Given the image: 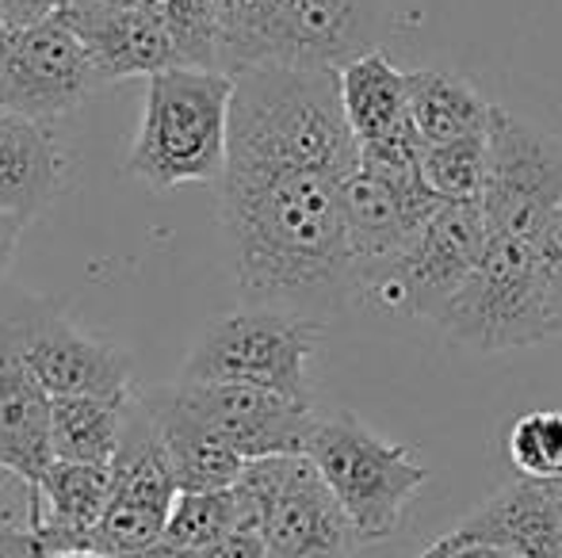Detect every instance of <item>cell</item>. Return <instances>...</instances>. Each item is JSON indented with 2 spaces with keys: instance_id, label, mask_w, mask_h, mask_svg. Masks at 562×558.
<instances>
[{
  "instance_id": "obj_1",
  "label": "cell",
  "mask_w": 562,
  "mask_h": 558,
  "mask_svg": "<svg viewBox=\"0 0 562 558\" xmlns=\"http://www.w3.org/2000/svg\"><path fill=\"white\" fill-rule=\"evenodd\" d=\"M345 180L303 161L226 157L218 210L245 303L326 321L360 298Z\"/></svg>"
},
{
  "instance_id": "obj_2",
  "label": "cell",
  "mask_w": 562,
  "mask_h": 558,
  "mask_svg": "<svg viewBox=\"0 0 562 558\" xmlns=\"http://www.w3.org/2000/svg\"><path fill=\"white\" fill-rule=\"evenodd\" d=\"M218 69H340L379 50L386 0H215Z\"/></svg>"
},
{
  "instance_id": "obj_3",
  "label": "cell",
  "mask_w": 562,
  "mask_h": 558,
  "mask_svg": "<svg viewBox=\"0 0 562 558\" xmlns=\"http://www.w3.org/2000/svg\"><path fill=\"white\" fill-rule=\"evenodd\" d=\"M229 107L234 77L223 69L172 66L149 77L126 172L154 192L218 184L229 153Z\"/></svg>"
},
{
  "instance_id": "obj_4",
  "label": "cell",
  "mask_w": 562,
  "mask_h": 558,
  "mask_svg": "<svg viewBox=\"0 0 562 558\" xmlns=\"http://www.w3.org/2000/svg\"><path fill=\"white\" fill-rule=\"evenodd\" d=\"M306 455L348 513L360 544L391 539L409 501L429 482V470L414 459L406 444L383 440L348 410L318 418Z\"/></svg>"
},
{
  "instance_id": "obj_5",
  "label": "cell",
  "mask_w": 562,
  "mask_h": 558,
  "mask_svg": "<svg viewBox=\"0 0 562 558\" xmlns=\"http://www.w3.org/2000/svg\"><path fill=\"white\" fill-rule=\"evenodd\" d=\"M234 493L245 528L265 539L268 558H352L363 547L311 455L249 463Z\"/></svg>"
},
{
  "instance_id": "obj_6",
  "label": "cell",
  "mask_w": 562,
  "mask_h": 558,
  "mask_svg": "<svg viewBox=\"0 0 562 558\" xmlns=\"http://www.w3.org/2000/svg\"><path fill=\"white\" fill-rule=\"evenodd\" d=\"M326 321L272 306H245L211 321L184 360L188 383H234L311 402L306 367L322 344Z\"/></svg>"
},
{
  "instance_id": "obj_7",
  "label": "cell",
  "mask_w": 562,
  "mask_h": 558,
  "mask_svg": "<svg viewBox=\"0 0 562 558\" xmlns=\"http://www.w3.org/2000/svg\"><path fill=\"white\" fill-rule=\"evenodd\" d=\"M437 329L479 352L528 349L555 337L543 303L536 241L490 238L482 264L437 321Z\"/></svg>"
},
{
  "instance_id": "obj_8",
  "label": "cell",
  "mask_w": 562,
  "mask_h": 558,
  "mask_svg": "<svg viewBox=\"0 0 562 558\" xmlns=\"http://www.w3.org/2000/svg\"><path fill=\"white\" fill-rule=\"evenodd\" d=\"M562 207V141L520 115L494 107L490 180L482 192L490 238L536 241Z\"/></svg>"
},
{
  "instance_id": "obj_9",
  "label": "cell",
  "mask_w": 562,
  "mask_h": 558,
  "mask_svg": "<svg viewBox=\"0 0 562 558\" xmlns=\"http://www.w3.org/2000/svg\"><path fill=\"white\" fill-rule=\"evenodd\" d=\"M486 241L490 230L482 200L445 203L394 261V269L371 287L368 298L394 314H409L437 326L482 264Z\"/></svg>"
},
{
  "instance_id": "obj_10",
  "label": "cell",
  "mask_w": 562,
  "mask_h": 558,
  "mask_svg": "<svg viewBox=\"0 0 562 558\" xmlns=\"http://www.w3.org/2000/svg\"><path fill=\"white\" fill-rule=\"evenodd\" d=\"M100 84L104 81L66 15L35 27L0 23V107L50 123L77 112Z\"/></svg>"
},
{
  "instance_id": "obj_11",
  "label": "cell",
  "mask_w": 562,
  "mask_h": 558,
  "mask_svg": "<svg viewBox=\"0 0 562 558\" xmlns=\"http://www.w3.org/2000/svg\"><path fill=\"white\" fill-rule=\"evenodd\" d=\"M23 364L35 372L50 398H131L134 372L126 352L77 329L61 310L27 303L0 314Z\"/></svg>"
},
{
  "instance_id": "obj_12",
  "label": "cell",
  "mask_w": 562,
  "mask_h": 558,
  "mask_svg": "<svg viewBox=\"0 0 562 558\" xmlns=\"http://www.w3.org/2000/svg\"><path fill=\"white\" fill-rule=\"evenodd\" d=\"M440 207L445 200L425 184L422 172L394 176L360 164L345 180V226L360 298L371 295V287L394 269V261Z\"/></svg>"
},
{
  "instance_id": "obj_13",
  "label": "cell",
  "mask_w": 562,
  "mask_h": 558,
  "mask_svg": "<svg viewBox=\"0 0 562 558\" xmlns=\"http://www.w3.org/2000/svg\"><path fill=\"white\" fill-rule=\"evenodd\" d=\"M184 410L226 440L245 463L272 459V455H306L314 436V406L234 383H172Z\"/></svg>"
},
{
  "instance_id": "obj_14",
  "label": "cell",
  "mask_w": 562,
  "mask_h": 558,
  "mask_svg": "<svg viewBox=\"0 0 562 558\" xmlns=\"http://www.w3.org/2000/svg\"><path fill=\"white\" fill-rule=\"evenodd\" d=\"M54 467V398L23 364L20 349L0 321V475L15 478L38 501L46 470ZM35 521V513H31Z\"/></svg>"
},
{
  "instance_id": "obj_15",
  "label": "cell",
  "mask_w": 562,
  "mask_h": 558,
  "mask_svg": "<svg viewBox=\"0 0 562 558\" xmlns=\"http://www.w3.org/2000/svg\"><path fill=\"white\" fill-rule=\"evenodd\" d=\"M456 547L482 544L517 558H562V493L555 482L517 478L448 532Z\"/></svg>"
},
{
  "instance_id": "obj_16",
  "label": "cell",
  "mask_w": 562,
  "mask_h": 558,
  "mask_svg": "<svg viewBox=\"0 0 562 558\" xmlns=\"http://www.w3.org/2000/svg\"><path fill=\"white\" fill-rule=\"evenodd\" d=\"M66 23L89 50L100 81H131L157 77L177 66L172 43L142 8H100L89 0H69Z\"/></svg>"
},
{
  "instance_id": "obj_17",
  "label": "cell",
  "mask_w": 562,
  "mask_h": 558,
  "mask_svg": "<svg viewBox=\"0 0 562 558\" xmlns=\"http://www.w3.org/2000/svg\"><path fill=\"white\" fill-rule=\"evenodd\" d=\"M66 161L50 123L0 107V215L31 223L61 192Z\"/></svg>"
},
{
  "instance_id": "obj_18",
  "label": "cell",
  "mask_w": 562,
  "mask_h": 558,
  "mask_svg": "<svg viewBox=\"0 0 562 558\" xmlns=\"http://www.w3.org/2000/svg\"><path fill=\"white\" fill-rule=\"evenodd\" d=\"M108 505H112V467L54 459V467L38 486L31 536L38 539L43 555L92 547L97 524L104 521Z\"/></svg>"
},
{
  "instance_id": "obj_19",
  "label": "cell",
  "mask_w": 562,
  "mask_h": 558,
  "mask_svg": "<svg viewBox=\"0 0 562 558\" xmlns=\"http://www.w3.org/2000/svg\"><path fill=\"white\" fill-rule=\"evenodd\" d=\"M138 395L165 440V452H169L172 470H177L180 493L234 490L237 478L245 475L249 463H245L226 440H218L207 424H200L184 410V402L177 398L172 383L169 387L138 390Z\"/></svg>"
},
{
  "instance_id": "obj_20",
  "label": "cell",
  "mask_w": 562,
  "mask_h": 558,
  "mask_svg": "<svg viewBox=\"0 0 562 558\" xmlns=\"http://www.w3.org/2000/svg\"><path fill=\"white\" fill-rule=\"evenodd\" d=\"M340 77V104L345 119L360 146L394 138L409 130V96H406V73L391 61V54L379 46L348 66L337 69Z\"/></svg>"
},
{
  "instance_id": "obj_21",
  "label": "cell",
  "mask_w": 562,
  "mask_h": 558,
  "mask_svg": "<svg viewBox=\"0 0 562 558\" xmlns=\"http://www.w3.org/2000/svg\"><path fill=\"white\" fill-rule=\"evenodd\" d=\"M409 123L422 146H445V141L486 135L494 107L471 81L448 73V69H414L406 73Z\"/></svg>"
},
{
  "instance_id": "obj_22",
  "label": "cell",
  "mask_w": 562,
  "mask_h": 558,
  "mask_svg": "<svg viewBox=\"0 0 562 558\" xmlns=\"http://www.w3.org/2000/svg\"><path fill=\"white\" fill-rule=\"evenodd\" d=\"M131 398H54V459L112 467Z\"/></svg>"
},
{
  "instance_id": "obj_23",
  "label": "cell",
  "mask_w": 562,
  "mask_h": 558,
  "mask_svg": "<svg viewBox=\"0 0 562 558\" xmlns=\"http://www.w3.org/2000/svg\"><path fill=\"white\" fill-rule=\"evenodd\" d=\"M142 12L169 35L177 66L218 69L215 0H142Z\"/></svg>"
},
{
  "instance_id": "obj_24",
  "label": "cell",
  "mask_w": 562,
  "mask_h": 558,
  "mask_svg": "<svg viewBox=\"0 0 562 558\" xmlns=\"http://www.w3.org/2000/svg\"><path fill=\"white\" fill-rule=\"evenodd\" d=\"M241 528H245V516L234 490L180 493L169 513V524H165V544H172L184 555H195Z\"/></svg>"
},
{
  "instance_id": "obj_25",
  "label": "cell",
  "mask_w": 562,
  "mask_h": 558,
  "mask_svg": "<svg viewBox=\"0 0 562 558\" xmlns=\"http://www.w3.org/2000/svg\"><path fill=\"white\" fill-rule=\"evenodd\" d=\"M422 176L445 203L482 200L490 180V130L474 138L429 146L422 153Z\"/></svg>"
},
{
  "instance_id": "obj_26",
  "label": "cell",
  "mask_w": 562,
  "mask_h": 558,
  "mask_svg": "<svg viewBox=\"0 0 562 558\" xmlns=\"http://www.w3.org/2000/svg\"><path fill=\"white\" fill-rule=\"evenodd\" d=\"M509 459L520 478H562V410L525 413L509 432Z\"/></svg>"
},
{
  "instance_id": "obj_27",
  "label": "cell",
  "mask_w": 562,
  "mask_h": 558,
  "mask_svg": "<svg viewBox=\"0 0 562 558\" xmlns=\"http://www.w3.org/2000/svg\"><path fill=\"white\" fill-rule=\"evenodd\" d=\"M536 264H540L543 303H548L551 333H562V207L536 238Z\"/></svg>"
},
{
  "instance_id": "obj_28",
  "label": "cell",
  "mask_w": 562,
  "mask_h": 558,
  "mask_svg": "<svg viewBox=\"0 0 562 558\" xmlns=\"http://www.w3.org/2000/svg\"><path fill=\"white\" fill-rule=\"evenodd\" d=\"M69 8V0H0V23L8 27H35L43 20H54Z\"/></svg>"
},
{
  "instance_id": "obj_29",
  "label": "cell",
  "mask_w": 562,
  "mask_h": 558,
  "mask_svg": "<svg viewBox=\"0 0 562 558\" xmlns=\"http://www.w3.org/2000/svg\"><path fill=\"white\" fill-rule=\"evenodd\" d=\"M31 493L15 478L0 475V528H27L31 532Z\"/></svg>"
},
{
  "instance_id": "obj_30",
  "label": "cell",
  "mask_w": 562,
  "mask_h": 558,
  "mask_svg": "<svg viewBox=\"0 0 562 558\" xmlns=\"http://www.w3.org/2000/svg\"><path fill=\"white\" fill-rule=\"evenodd\" d=\"M192 558H268V551H265V539H260L257 532L241 528V532H234V536L195 551Z\"/></svg>"
},
{
  "instance_id": "obj_31",
  "label": "cell",
  "mask_w": 562,
  "mask_h": 558,
  "mask_svg": "<svg viewBox=\"0 0 562 558\" xmlns=\"http://www.w3.org/2000/svg\"><path fill=\"white\" fill-rule=\"evenodd\" d=\"M417 558H517L509 551H497V547H482V544H467V547H456L448 536H440L429 551H422Z\"/></svg>"
},
{
  "instance_id": "obj_32",
  "label": "cell",
  "mask_w": 562,
  "mask_h": 558,
  "mask_svg": "<svg viewBox=\"0 0 562 558\" xmlns=\"http://www.w3.org/2000/svg\"><path fill=\"white\" fill-rule=\"evenodd\" d=\"M0 558H46L27 528H0Z\"/></svg>"
},
{
  "instance_id": "obj_33",
  "label": "cell",
  "mask_w": 562,
  "mask_h": 558,
  "mask_svg": "<svg viewBox=\"0 0 562 558\" xmlns=\"http://www.w3.org/2000/svg\"><path fill=\"white\" fill-rule=\"evenodd\" d=\"M23 230H27V223L0 215V280H4L8 269H12V257H15V249H20Z\"/></svg>"
},
{
  "instance_id": "obj_34",
  "label": "cell",
  "mask_w": 562,
  "mask_h": 558,
  "mask_svg": "<svg viewBox=\"0 0 562 558\" xmlns=\"http://www.w3.org/2000/svg\"><path fill=\"white\" fill-rule=\"evenodd\" d=\"M123 558H192V555H184V551H177L172 544H157V547H146V551H138V555H123Z\"/></svg>"
},
{
  "instance_id": "obj_35",
  "label": "cell",
  "mask_w": 562,
  "mask_h": 558,
  "mask_svg": "<svg viewBox=\"0 0 562 558\" xmlns=\"http://www.w3.org/2000/svg\"><path fill=\"white\" fill-rule=\"evenodd\" d=\"M46 558H108V555L97 551V547H69V551H54Z\"/></svg>"
},
{
  "instance_id": "obj_36",
  "label": "cell",
  "mask_w": 562,
  "mask_h": 558,
  "mask_svg": "<svg viewBox=\"0 0 562 558\" xmlns=\"http://www.w3.org/2000/svg\"><path fill=\"white\" fill-rule=\"evenodd\" d=\"M89 4H100V8H142V0H89Z\"/></svg>"
},
{
  "instance_id": "obj_37",
  "label": "cell",
  "mask_w": 562,
  "mask_h": 558,
  "mask_svg": "<svg viewBox=\"0 0 562 558\" xmlns=\"http://www.w3.org/2000/svg\"><path fill=\"white\" fill-rule=\"evenodd\" d=\"M555 486H559V493H562V478H555Z\"/></svg>"
}]
</instances>
